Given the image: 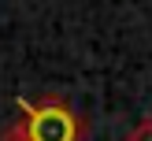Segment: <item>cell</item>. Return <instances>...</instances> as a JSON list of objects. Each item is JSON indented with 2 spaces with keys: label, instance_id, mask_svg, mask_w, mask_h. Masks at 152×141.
<instances>
[{
  "label": "cell",
  "instance_id": "obj_1",
  "mask_svg": "<svg viewBox=\"0 0 152 141\" xmlns=\"http://www.w3.org/2000/svg\"><path fill=\"white\" fill-rule=\"evenodd\" d=\"M30 141H82V119L63 100H19Z\"/></svg>",
  "mask_w": 152,
  "mask_h": 141
},
{
  "label": "cell",
  "instance_id": "obj_2",
  "mask_svg": "<svg viewBox=\"0 0 152 141\" xmlns=\"http://www.w3.org/2000/svg\"><path fill=\"white\" fill-rule=\"evenodd\" d=\"M0 141H30V137H26V126H22V119H19V123H7L4 130H0Z\"/></svg>",
  "mask_w": 152,
  "mask_h": 141
},
{
  "label": "cell",
  "instance_id": "obj_3",
  "mask_svg": "<svg viewBox=\"0 0 152 141\" xmlns=\"http://www.w3.org/2000/svg\"><path fill=\"white\" fill-rule=\"evenodd\" d=\"M126 141H152V119H141V123L126 134Z\"/></svg>",
  "mask_w": 152,
  "mask_h": 141
}]
</instances>
